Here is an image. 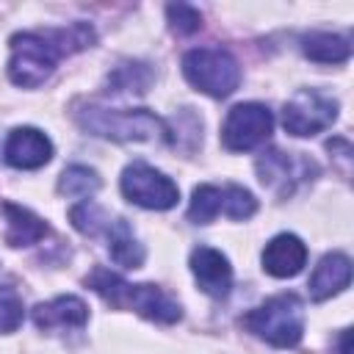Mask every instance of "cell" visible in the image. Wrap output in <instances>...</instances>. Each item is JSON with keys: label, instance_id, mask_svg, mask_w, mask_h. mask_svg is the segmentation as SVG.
Returning <instances> with one entry per match:
<instances>
[{"label": "cell", "instance_id": "7c38bea8", "mask_svg": "<svg viewBox=\"0 0 354 354\" xmlns=\"http://www.w3.org/2000/svg\"><path fill=\"white\" fill-rule=\"evenodd\" d=\"M119 307H133L138 315L158 321V324H174L183 318L180 304L169 293H163L158 285H130L127 282Z\"/></svg>", "mask_w": 354, "mask_h": 354}, {"label": "cell", "instance_id": "3957f363", "mask_svg": "<svg viewBox=\"0 0 354 354\" xmlns=\"http://www.w3.org/2000/svg\"><path fill=\"white\" fill-rule=\"evenodd\" d=\"M77 119L88 133L113 138V141H169L171 138L166 122L144 108H136V111L86 108Z\"/></svg>", "mask_w": 354, "mask_h": 354}, {"label": "cell", "instance_id": "52a82bcc", "mask_svg": "<svg viewBox=\"0 0 354 354\" xmlns=\"http://www.w3.org/2000/svg\"><path fill=\"white\" fill-rule=\"evenodd\" d=\"M274 133V116L260 102H241L230 108L221 124V141L230 152H249L266 144Z\"/></svg>", "mask_w": 354, "mask_h": 354}, {"label": "cell", "instance_id": "7402d4cb", "mask_svg": "<svg viewBox=\"0 0 354 354\" xmlns=\"http://www.w3.org/2000/svg\"><path fill=\"white\" fill-rule=\"evenodd\" d=\"M166 17H169L171 30L183 33V36L196 33L202 28V14L194 6H188V3H171V6H166Z\"/></svg>", "mask_w": 354, "mask_h": 354}, {"label": "cell", "instance_id": "9c48e42d", "mask_svg": "<svg viewBox=\"0 0 354 354\" xmlns=\"http://www.w3.org/2000/svg\"><path fill=\"white\" fill-rule=\"evenodd\" d=\"M257 174L266 188H271L277 194H288V191H293L296 183H304L310 174H315V163L307 160L301 152L271 149L257 160Z\"/></svg>", "mask_w": 354, "mask_h": 354}, {"label": "cell", "instance_id": "d6986e66", "mask_svg": "<svg viewBox=\"0 0 354 354\" xmlns=\"http://www.w3.org/2000/svg\"><path fill=\"white\" fill-rule=\"evenodd\" d=\"M97 188H100L97 171L88 169V166H80V163L64 169L61 180H58V191L66 194V196H91Z\"/></svg>", "mask_w": 354, "mask_h": 354}, {"label": "cell", "instance_id": "44dd1931", "mask_svg": "<svg viewBox=\"0 0 354 354\" xmlns=\"http://www.w3.org/2000/svg\"><path fill=\"white\" fill-rule=\"evenodd\" d=\"M25 318L22 299L14 288H0V335L14 332Z\"/></svg>", "mask_w": 354, "mask_h": 354}, {"label": "cell", "instance_id": "4fadbf2b", "mask_svg": "<svg viewBox=\"0 0 354 354\" xmlns=\"http://www.w3.org/2000/svg\"><path fill=\"white\" fill-rule=\"evenodd\" d=\"M304 263H307V246L293 232L274 235L263 249V271L277 279L296 277L304 268Z\"/></svg>", "mask_w": 354, "mask_h": 354}, {"label": "cell", "instance_id": "8fae6325", "mask_svg": "<svg viewBox=\"0 0 354 354\" xmlns=\"http://www.w3.org/2000/svg\"><path fill=\"white\" fill-rule=\"evenodd\" d=\"M191 271L199 288L213 299H224L232 288V266L227 254H221L213 246H196L191 252Z\"/></svg>", "mask_w": 354, "mask_h": 354}, {"label": "cell", "instance_id": "5b68a950", "mask_svg": "<svg viewBox=\"0 0 354 354\" xmlns=\"http://www.w3.org/2000/svg\"><path fill=\"white\" fill-rule=\"evenodd\" d=\"M119 188L127 202L147 210H169L180 199V188L171 183V177L144 160H133L130 166H124Z\"/></svg>", "mask_w": 354, "mask_h": 354}, {"label": "cell", "instance_id": "7a4b0ae2", "mask_svg": "<svg viewBox=\"0 0 354 354\" xmlns=\"http://www.w3.org/2000/svg\"><path fill=\"white\" fill-rule=\"evenodd\" d=\"M243 326L277 348H290L304 335V307L299 296L279 293L249 310L243 315Z\"/></svg>", "mask_w": 354, "mask_h": 354}, {"label": "cell", "instance_id": "9a60e30c", "mask_svg": "<svg viewBox=\"0 0 354 354\" xmlns=\"http://www.w3.org/2000/svg\"><path fill=\"white\" fill-rule=\"evenodd\" d=\"M88 321V307L77 296H55L33 307V324L39 329H69Z\"/></svg>", "mask_w": 354, "mask_h": 354}, {"label": "cell", "instance_id": "ac0fdd59", "mask_svg": "<svg viewBox=\"0 0 354 354\" xmlns=\"http://www.w3.org/2000/svg\"><path fill=\"white\" fill-rule=\"evenodd\" d=\"M301 50L310 61L318 64H343L351 55V41L340 33H326V30H315L307 33L301 39Z\"/></svg>", "mask_w": 354, "mask_h": 354}, {"label": "cell", "instance_id": "e0dca14e", "mask_svg": "<svg viewBox=\"0 0 354 354\" xmlns=\"http://www.w3.org/2000/svg\"><path fill=\"white\" fill-rule=\"evenodd\" d=\"M105 238H108V252H111V260L124 266V268H138L147 257L144 246L138 243V238L133 235L130 224L124 218H111L108 230H105Z\"/></svg>", "mask_w": 354, "mask_h": 354}, {"label": "cell", "instance_id": "ba28073f", "mask_svg": "<svg viewBox=\"0 0 354 354\" xmlns=\"http://www.w3.org/2000/svg\"><path fill=\"white\" fill-rule=\"evenodd\" d=\"M335 119H337V100L315 88L296 91L282 108V124L290 136H315L332 127Z\"/></svg>", "mask_w": 354, "mask_h": 354}, {"label": "cell", "instance_id": "ffe728a7", "mask_svg": "<svg viewBox=\"0 0 354 354\" xmlns=\"http://www.w3.org/2000/svg\"><path fill=\"white\" fill-rule=\"evenodd\" d=\"M69 218H72L75 230H80L83 235H105V230L111 224V216L91 199H83L80 205H75L69 210Z\"/></svg>", "mask_w": 354, "mask_h": 354}, {"label": "cell", "instance_id": "2e32d148", "mask_svg": "<svg viewBox=\"0 0 354 354\" xmlns=\"http://www.w3.org/2000/svg\"><path fill=\"white\" fill-rule=\"evenodd\" d=\"M3 213H6V241L11 246H30L47 235V224L28 207L6 202Z\"/></svg>", "mask_w": 354, "mask_h": 354}, {"label": "cell", "instance_id": "603a6c76", "mask_svg": "<svg viewBox=\"0 0 354 354\" xmlns=\"http://www.w3.org/2000/svg\"><path fill=\"white\" fill-rule=\"evenodd\" d=\"M340 348H343V354H351V348H348V329H346L343 337H340Z\"/></svg>", "mask_w": 354, "mask_h": 354}, {"label": "cell", "instance_id": "277c9868", "mask_svg": "<svg viewBox=\"0 0 354 354\" xmlns=\"http://www.w3.org/2000/svg\"><path fill=\"white\" fill-rule=\"evenodd\" d=\"M185 80L207 97H230L241 83L238 61L221 47H196L183 55Z\"/></svg>", "mask_w": 354, "mask_h": 354}, {"label": "cell", "instance_id": "30bf717a", "mask_svg": "<svg viewBox=\"0 0 354 354\" xmlns=\"http://www.w3.org/2000/svg\"><path fill=\"white\" fill-rule=\"evenodd\" d=\"M3 158L14 169H41L53 158V141L36 127H14L3 144Z\"/></svg>", "mask_w": 354, "mask_h": 354}, {"label": "cell", "instance_id": "5bb4252c", "mask_svg": "<svg viewBox=\"0 0 354 354\" xmlns=\"http://www.w3.org/2000/svg\"><path fill=\"white\" fill-rule=\"evenodd\" d=\"M348 282H351V260L343 252H326L313 268L307 290H310V299L324 301L340 293L343 288H348Z\"/></svg>", "mask_w": 354, "mask_h": 354}, {"label": "cell", "instance_id": "8992f818", "mask_svg": "<svg viewBox=\"0 0 354 354\" xmlns=\"http://www.w3.org/2000/svg\"><path fill=\"white\" fill-rule=\"evenodd\" d=\"M254 210H257V199L252 196V191L241 185H199L194 188L188 218L194 224H210L218 213H224L235 221H243L254 216Z\"/></svg>", "mask_w": 354, "mask_h": 354}, {"label": "cell", "instance_id": "6da1fadb", "mask_svg": "<svg viewBox=\"0 0 354 354\" xmlns=\"http://www.w3.org/2000/svg\"><path fill=\"white\" fill-rule=\"evenodd\" d=\"M91 41H94V30L86 22H75L69 28L14 33L11 55H8V77L22 88H36L55 72V64L64 55L86 50L91 47Z\"/></svg>", "mask_w": 354, "mask_h": 354}]
</instances>
